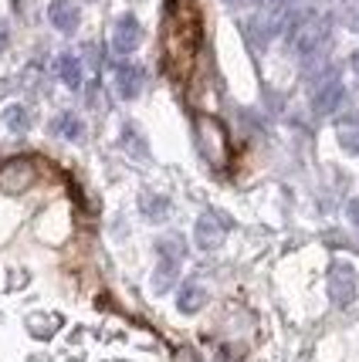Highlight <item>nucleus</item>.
Listing matches in <instances>:
<instances>
[{
  "label": "nucleus",
  "mask_w": 359,
  "mask_h": 362,
  "mask_svg": "<svg viewBox=\"0 0 359 362\" xmlns=\"http://www.w3.org/2000/svg\"><path fill=\"white\" fill-rule=\"evenodd\" d=\"M142 41V28L139 21L132 14H122L115 17V24H112V51L115 54H132Z\"/></svg>",
  "instance_id": "nucleus-5"
},
{
  "label": "nucleus",
  "mask_w": 359,
  "mask_h": 362,
  "mask_svg": "<svg viewBox=\"0 0 359 362\" xmlns=\"http://www.w3.org/2000/svg\"><path fill=\"white\" fill-rule=\"evenodd\" d=\"M55 132H58L62 139L81 142V136H85V126H81L79 115H72V112H62V115L55 119Z\"/></svg>",
  "instance_id": "nucleus-14"
},
{
  "label": "nucleus",
  "mask_w": 359,
  "mask_h": 362,
  "mask_svg": "<svg viewBox=\"0 0 359 362\" xmlns=\"http://www.w3.org/2000/svg\"><path fill=\"white\" fill-rule=\"evenodd\" d=\"M200 149L214 166H220L224 156H227V136H224V129L214 119H200Z\"/></svg>",
  "instance_id": "nucleus-7"
},
{
  "label": "nucleus",
  "mask_w": 359,
  "mask_h": 362,
  "mask_svg": "<svg viewBox=\"0 0 359 362\" xmlns=\"http://www.w3.org/2000/svg\"><path fill=\"white\" fill-rule=\"evenodd\" d=\"M349 221L359 227V197H353V200H349Z\"/></svg>",
  "instance_id": "nucleus-19"
},
{
  "label": "nucleus",
  "mask_w": 359,
  "mask_h": 362,
  "mask_svg": "<svg viewBox=\"0 0 359 362\" xmlns=\"http://www.w3.org/2000/svg\"><path fill=\"white\" fill-rule=\"evenodd\" d=\"M47 21L62 34H72L79 28V7H75L72 0H51V4H47Z\"/></svg>",
  "instance_id": "nucleus-9"
},
{
  "label": "nucleus",
  "mask_w": 359,
  "mask_h": 362,
  "mask_svg": "<svg viewBox=\"0 0 359 362\" xmlns=\"http://www.w3.org/2000/svg\"><path fill=\"white\" fill-rule=\"evenodd\" d=\"M339 142H343L349 153L359 156V115H349V119L339 122Z\"/></svg>",
  "instance_id": "nucleus-16"
},
{
  "label": "nucleus",
  "mask_w": 359,
  "mask_h": 362,
  "mask_svg": "<svg viewBox=\"0 0 359 362\" xmlns=\"http://www.w3.org/2000/svg\"><path fill=\"white\" fill-rule=\"evenodd\" d=\"M339 21L346 28L359 31V0H339Z\"/></svg>",
  "instance_id": "nucleus-18"
},
{
  "label": "nucleus",
  "mask_w": 359,
  "mask_h": 362,
  "mask_svg": "<svg viewBox=\"0 0 359 362\" xmlns=\"http://www.w3.org/2000/svg\"><path fill=\"white\" fill-rule=\"evenodd\" d=\"M356 291H359V281H356L353 264H346V261H332V268H329V298H332V305H339V308L353 305Z\"/></svg>",
  "instance_id": "nucleus-4"
},
{
  "label": "nucleus",
  "mask_w": 359,
  "mask_h": 362,
  "mask_svg": "<svg viewBox=\"0 0 359 362\" xmlns=\"http://www.w3.org/2000/svg\"><path fill=\"white\" fill-rule=\"evenodd\" d=\"M139 206H142V217H146V221H166L173 210V204L166 197H149V193L139 197Z\"/></svg>",
  "instance_id": "nucleus-13"
},
{
  "label": "nucleus",
  "mask_w": 359,
  "mask_h": 362,
  "mask_svg": "<svg viewBox=\"0 0 359 362\" xmlns=\"http://www.w3.org/2000/svg\"><path fill=\"white\" fill-rule=\"evenodd\" d=\"M55 68H58V78H62L64 85L72 88V92H79V88H81V81H85V75H81V62H79V54H62Z\"/></svg>",
  "instance_id": "nucleus-11"
},
{
  "label": "nucleus",
  "mask_w": 359,
  "mask_h": 362,
  "mask_svg": "<svg viewBox=\"0 0 359 362\" xmlns=\"http://www.w3.org/2000/svg\"><path fill=\"white\" fill-rule=\"evenodd\" d=\"M7 45H11V34H7V28H4V24H0V54H4V51H7Z\"/></svg>",
  "instance_id": "nucleus-20"
},
{
  "label": "nucleus",
  "mask_w": 359,
  "mask_h": 362,
  "mask_svg": "<svg viewBox=\"0 0 359 362\" xmlns=\"http://www.w3.org/2000/svg\"><path fill=\"white\" fill-rule=\"evenodd\" d=\"M142 81H146V75H142L139 64L125 62L115 68V92L122 95V98H136L142 92Z\"/></svg>",
  "instance_id": "nucleus-10"
},
{
  "label": "nucleus",
  "mask_w": 359,
  "mask_h": 362,
  "mask_svg": "<svg viewBox=\"0 0 359 362\" xmlns=\"http://www.w3.org/2000/svg\"><path fill=\"white\" fill-rule=\"evenodd\" d=\"M203 301H207V291H203L197 281H187L183 288H180V295H176V305H180V312H187V315L200 312Z\"/></svg>",
  "instance_id": "nucleus-12"
},
{
  "label": "nucleus",
  "mask_w": 359,
  "mask_h": 362,
  "mask_svg": "<svg viewBox=\"0 0 359 362\" xmlns=\"http://www.w3.org/2000/svg\"><path fill=\"white\" fill-rule=\"evenodd\" d=\"M343 98H346L343 81L336 78V75H326V78L315 85V92H312V109L319 112V115H332V112L343 105Z\"/></svg>",
  "instance_id": "nucleus-6"
},
{
  "label": "nucleus",
  "mask_w": 359,
  "mask_h": 362,
  "mask_svg": "<svg viewBox=\"0 0 359 362\" xmlns=\"http://www.w3.org/2000/svg\"><path fill=\"white\" fill-rule=\"evenodd\" d=\"M227 4H241V0H227Z\"/></svg>",
  "instance_id": "nucleus-22"
},
{
  "label": "nucleus",
  "mask_w": 359,
  "mask_h": 362,
  "mask_svg": "<svg viewBox=\"0 0 359 362\" xmlns=\"http://www.w3.org/2000/svg\"><path fill=\"white\" fill-rule=\"evenodd\" d=\"M183 254H187V244H183V237L176 234H166L156 240V274H153V284H156V291H170L173 281H176V274H180V261H183Z\"/></svg>",
  "instance_id": "nucleus-2"
},
{
  "label": "nucleus",
  "mask_w": 359,
  "mask_h": 362,
  "mask_svg": "<svg viewBox=\"0 0 359 362\" xmlns=\"http://www.w3.org/2000/svg\"><path fill=\"white\" fill-rule=\"evenodd\" d=\"M31 183H34V163L31 159H11V163H4V170H0V189L17 193V189L31 187Z\"/></svg>",
  "instance_id": "nucleus-8"
},
{
  "label": "nucleus",
  "mask_w": 359,
  "mask_h": 362,
  "mask_svg": "<svg viewBox=\"0 0 359 362\" xmlns=\"http://www.w3.org/2000/svg\"><path fill=\"white\" fill-rule=\"evenodd\" d=\"M231 227H234V221H231L227 214H220V210H207V214H200L197 223H193L197 247H200V251H217Z\"/></svg>",
  "instance_id": "nucleus-3"
},
{
  "label": "nucleus",
  "mask_w": 359,
  "mask_h": 362,
  "mask_svg": "<svg viewBox=\"0 0 359 362\" xmlns=\"http://www.w3.org/2000/svg\"><path fill=\"white\" fill-rule=\"evenodd\" d=\"M4 122H7V129H14V132H24V129L31 126V115H28L24 105H11V109L4 112Z\"/></svg>",
  "instance_id": "nucleus-17"
},
{
  "label": "nucleus",
  "mask_w": 359,
  "mask_h": 362,
  "mask_svg": "<svg viewBox=\"0 0 359 362\" xmlns=\"http://www.w3.org/2000/svg\"><path fill=\"white\" fill-rule=\"evenodd\" d=\"M288 41L295 47V54L302 58H309L315 51H322L329 41V21L322 14H302L292 21V28H288Z\"/></svg>",
  "instance_id": "nucleus-1"
},
{
  "label": "nucleus",
  "mask_w": 359,
  "mask_h": 362,
  "mask_svg": "<svg viewBox=\"0 0 359 362\" xmlns=\"http://www.w3.org/2000/svg\"><path fill=\"white\" fill-rule=\"evenodd\" d=\"M28 329H31L34 339H51L55 332L62 329V315H31Z\"/></svg>",
  "instance_id": "nucleus-15"
},
{
  "label": "nucleus",
  "mask_w": 359,
  "mask_h": 362,
  "mask_svg": "<svg viewBox=\"0 0 359 362\" xmlns=\"http://www.w3.org/2000/svg\"><path fill=\"white\" fill-rule=\"evenodd\" d=\"M353 68H356V75H359V54H356V58H353Z\"/></svg>",
  "instance_id": "nucleus-21"
}]
</instances>
